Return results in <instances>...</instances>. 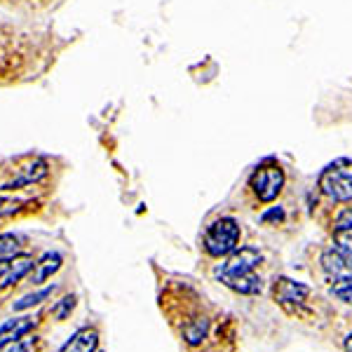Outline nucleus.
Listing matches in <instances>:
<instances>
[{
	"instance_id": "nucleus-13",
	"label": "nucleus",
	"mask_w": 352,
	"mask_h": 352,
	"mask_svg": "<svg viewBox=\"0 0 352 352\" xmlns=\"http://www.w3.org/2000/svg\"><path fill=\"white\" fill-rule=\"evenodd\" d=\"M322 265H324V270L329 272V275H333V280L340 275H345V270L350 268L336 249H329V252H324V256H322Z\"/></svg>"
},
{
	"instance_id": "nucleus-11",
	"label": "nucleus",
	"mask_w": 352,
	"mask_h": 352,
	"mask_svg": "<svg viewBox=\"0 0 352 352\" xmlns=\"http://www.w3.org/2000/svg\"><path fill=\"white\" fill-rule=\"evenodd\" d=\"M207 329H209L207 317H195V320H190L188 324L184 327V338L188 340L190 345H197L207 336Z\"/></svg>"
},
{
	"instance_id": "nucleus-5",
	"label": "nucleus",
	"mask_w": 352,
	"mask_h": 352,
	"mask_svg": "<svg viewBox=\"0 0 352 352\" xmlns=\"http://www.w3.org/2000/svg\"><path fill=\"white\" fill-rule=\"evenodd\" d=\"M33 265H36V261L28 254H14V256L0 258V289L14 287L16 282H21L33 270Z\"/></svg>"
},
{
	"instance_id": "nucleus-14",
	"label": "nucleus",
	"mask_w": 352,
	"mask_h": 352,
	"mask_svg": "<svg viewBox=\"0 0 352 352\" xmlns=\"http://www.w3.org/2000/svg\"><path fill=\"white\" fill-rule=\"evenodd\" d=\"M54 285L52 287H45V289H41V292H36V294H26L24 298H19L16 303L12 305V310L14 312H19V310H28V308H33V305H41L45 298H50L52 296V292H54Z\"/></svg>"
},
{
	"instance_id": "nucleus-17",
	"label": "nucleus",
	"mask_w": 352,
	"mask_h": 352,
	"mask_svg": "<svg viewBox=\"0 0 352 352\" xmlns=\"http://www.w3.org/2000/svg\"><path fill=\"white\" fill-rule=\"evenodd\" d=\"M33 348H36V336L33 338H19V340H12V343H8V345H3L0 348V352H31Z\"/></svg>"
},
{
	"instance_id": "nucleus-10",
	"label": "nucleus",
	"mask_w": 352,
	"mask_h": 352,
	"mask_svg": "<svg viewBox=\"0 0 352 352\" xmlns=\"http://www.w3.org/2000/svg\"><path fill=\"white\" fill-rule=\"evenodd\" d=\"M61 254L56 252H47L45 256L36 263V272H33V285H43V282H47L50 277L54 275L56 270L61 268Z\"/></svg>"
},
{
	"instance_id": "nucleus-21",
	"label": "nucleus",
	"mask_w": 352,
	"mask_h": 352,
	"mask_svg": "<svg viewBox=\"0 0 352 352\" xmlns=\"http://www.w3.org/2000/svg\"><path fill=\"white\" fill-rule=\"evenodd\" d=\"M268 221H285V212L282 209H270L268 214H263V223H268Z\"/></svg>"
},
{
	"instance_id": "nucleus-1",
	"label": "nucleus",
	"mask_w": 352,
	"mask_h": 352,
	"mask_svg": "<svg viewBox=\"0 0 352 352\" xmlns=\"http://www.w3.org/2000/svg\"><path fill=\"white\" fill-rule=\"evenodd\" d=\"M261 261H263V256H261L258 249L254 247L235 249L217 268L219 282H223L232 292L244 294V296H256V294H261V289H263L261 277L254 275V270L258 268Z\"/></svg>"
},
{
	"instance_id": "nucleus-18",
	"label": "nucleus",
	"mask_w": 352,
	"mask_h": 352,
	"mask_svg": "<svg viewBox=\"0 0 352 352\" xmlns=\"http://www.w3.org/2000/svg\"><path fill=\"white\" fill-rule=\"evenodd\" d=\"M73 308H76V296H66L64 300H59V305H54L52 315L61 322V320H66V317L71 315Z\"/></svg>"
},
{
	"instance_id": "nucleus-15",
	"label": "nucleus",
	"mask_w": 352,
	"mask_h": 352,
	"mask_svg": "<svg viewBox=\"0 0 352 352\" xmlns=\"http://www.w3.org/2000/svg\"><path fill=\"white\" fill-rule=\"evenodd\" d=\"M331 294L336 298L343 300V303L352 305V277L350 275L336 277V280H333V285H331Z\"/></svg>"
},
{
	"instance_id": "nucleus-8",
	"label": "nucleus",
	"mask_w": 352,
	"mask_h": 352,
	"mask_svg": "<svg viewBox=\"0 0 352 352\" xmlns=\"http://www.w3.org/2000/svg\"><path fill=\"white\" fill-rule=\"evenodd\" d=\"M36 327V320L33 317H14V320H8L3 327H0V348L12 340H19L28 336V331Z\"/></svg>"
},
{
	"instance_id": "nucleus-20",
	"label": "nucleus",
	"mask_w": 352,
	"mask_h": 352,
	"mask_svg": "<svg viewBox=\"0 0 352 352\" xmlns=\"http://www.w3.org/2000/svg\"><path fill=\"white\" fill-rule=\"evenodd\" d=\"M16 202L12 200H0V217H10V214H14L16 212Z\"/></svg>"
},
{
	"instance_id": "nucleus-12",
	"label": "nucleus",
	"mask_w": 352,
	"mask_h": 352,
	"mask_svg": "<svg viewBox=\"0 0 352 352\" xmlns=\"http://www.w3.org/2000/svg\"><path fill=\"white\" fill-rule=\"evenodd\" d=\"M333 242H336V252L352 268V228H336V232H333Z\"/></svg>"
},
{
	"instance_id": "nucleus-4",
	"label": "nucleus",
	"mask_w": 352,
	"mask_h": 352,
	"mask_svg": "<svg viewBox=\"0 0 352 352\" xmlns=\"http://www.w3.org/2000/svg\"><path fill=\"white\" fill-rule=\"evenodd\" d=\"M249 186H252L254 195H256L261 202H272V200H277V195L282 192L285 172H282L277 164H265V167L254 172Z\"/></svg>"
},
{
	"instance_id": "nucleus-7",
	"label": "nucleus",
	"mask_w": 352,
	"mask_h": 352,
	"mask_svg": "<svg viewBox=\"0 0 352 352\" xmlns=\"http://www.w3.org/2000/svg\"><path fill=\"white\" fill-rule=\"evenodd\" d=\"M16 174L12 181H8V184L3 186L5 190H14V188H24V186H31L36 184V181H41L45 174H47V162L45 160H31L26 164V167L16 169Z\"/></svg>"
},
{
	"instance_id": "nucleus-22",
	"label": "nucleus",
	"mask_w": 352,
	"mask_h": 352,
	"mask_svg": "<svg viewBox=\"0 0 352 352\" xmlns=\"http://www.w3.org/2000/svg\"><path fill=\"white\" fill-rule=\"evenodd\" d=\"M345 352H352V333L345 338Z\"/></svg>"
},
{
	"instance_id": "nucleus-6",
	"label": "nucleus",
	"mask_w": 352,
	"mask_h": 352,
	"mask_svg": "<svg viewBox=\"0 0 352 352\" xmlns=\"http://www.w3.org/2000/svg\"><path fill=\"white\" fill-rule=\"evenodd\" d=\"M308 294H310L308 287L298 285V282L289 280V277H280L275 282V300L285 305V308H289V305H300L308 298Z\"/></svg>"
},
{
	"instance_id": "nucleus-3",
	"label": "nucleus",
	"mask_w": 352,
	"mask_h": 352,
	"mask_svg": "<svg viewBox=\"0 0 352 352\" xmlns=\"http://www.w3.org/2000/svg\"><path fill=\"white\" fill-rule=\"evenodd\" d=\"M322 192L333 202L352 200V162H338L320 176Z\"/></svg>"
},
{
	"instance_id": "nucleus-2",
	"label": "nucleus",
	"mask_w": 352,
	"mask_h": 352,
	"mask_svg": "<svg viewBox=\"0 0 352 352\" xmlns=\"http://www.w3.org/2000/svg\"><path fill=\"white\" fill-rule=\"evenodd\" d=\"M240 244V226L235 219H219L204 232V249L209 256H228Z\"/></svg>"
},
{
	"instance_id": "nucleus-16",
	"label": "nucleus",
	"mask_w": 352,
	"mask_h": 352,
	"mask_svg": "<svg viewBox=\"0 0 352 352\" xmlns=\"http://www.w3.org/2000/svg\"><path fill=\"white\" fill-rule=\"evenodd\" d=\"M19 254V240L14 235H0V258Z\"/></svg>"
},
{
	"instance_id": "nucleus-9",
	"label": "nucleus",
	"mask_w": 352,
	"mask_h": 352,
	"mask_svg": "<svg viewBox=\"0 0 352 352\" xmlns=\"http://www.w3.org/2000/svg\"><path fill=\"white\" fill-rule=\"evenodd\" d=\"M96 345H99V333H96V329L85 327V329H78L59 352H94Z\"/></svg>"
},
{
	"instance_id": "nucleus-19",
	"label": "nucleus",
	"mask_w": 352,
	"mask_h": 352,
	"mask_svg": "<svg viewBox=\"0 0 352 352\" xmlns=\"http://www.w3.org/2000/svg\"><path fill=\"white\" fill-rule=\"evenodd\" d=\"M336 228H352V209H345L336 217Z\"/></svg>"
}]
</instances>
